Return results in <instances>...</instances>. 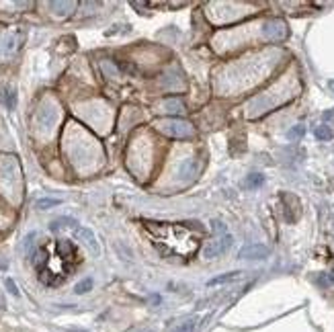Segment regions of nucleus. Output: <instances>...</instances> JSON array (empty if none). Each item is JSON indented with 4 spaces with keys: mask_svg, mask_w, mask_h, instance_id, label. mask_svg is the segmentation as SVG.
<instances>
[{
    "mask_svg": "<svg viewBox=\"0 0 334 332\" xmlns=\"http://www.w3.org/2000/svg\"><path fill=\"white\" fill-rule=\"evenodd\" d=\"M148 230L152 234H156V244H162L170 240V248H168L166 254L174 256H189L197 250L199 246V240L197 236H193L184 226H154V224H148Z\"/></svg>",
    "mask_w": 334,
    "mask_h": 332,
    "instance_id": "obj_1",
    "label": "nucleus"
},
{
    "mask_svg": "<svg viewBox=\"0 0 334 332\" xmlns=\"http://www.w3.org/2000/svg\"><path fill=\"white\" fill-rule=\"evenodd\" d=\"M156 130L166 134L170 138H176V140H184V138H191L195 134L193 125L182 121V119H176V117H168V119H160L156 123Z\"/></svg>",
    "mask_w": 334,
    "mask_h": 332,
    "instance_id": "obj_2",
    "label": "nucleus"
},
{
    "mask_svg": "<svg viewBox=\"0 0 334 332\" xmlns=\"http://www.w3.org/2000/svg\"><path fill=\"white\" fill-rule=\"evenodd\" d=\"M234 244V238L230 234H224V236H217L215 240L207 242L205 248H203V256L205 259H215V256H221L224 252L230 250V246Z\"/></svg>",
    "mask_w": 334,
    "mask_h": 332,
    "instance_id": "obj_3",
    "label": "nucleus"
},
{
    "mask_svg": "<svg viewBox=\"0 0 334 332\" xmlns=\"http://www.w3.org/2000/svg\"><path fill=\"white\" fill-rule=\"evenodd\" d=\"M55 119H58V109L49 101H45L37 111V125L47 132V130H51L55 125Z\"/></svg>",
    "mask_w": 334,
    "mask_h": 332,
    "instance_id": "obj_4",
    "label": "nucleus"
},
{
    "mask_svg": "<svg viewBox=\"0 0 334 332\" xmlns=\"http://www.w3.org/2000/svg\"><path fill=\"white\" fill-rule=\"evenodd\" d=\"M74 234H76V238H78V240H80V242H82V244H84V246H86V248H88V250H90L95 256H99V254H101V246H99L97 236H95V232H92V230H88V228H82V226H80V228H78Z\"/></svg>",
    "mask_w": 334,
    "mask_h": 332,
    "instance_id": "obj_5",
    "label": "nucleus"
},
{
    "mask_svg": "<svg viewBox=\"0 0 334 332\" xmlns=\"http://www.w3.org/2000/svg\"><path fill=\"white\" fill-rule=\"evenodd\" d=\"M238 256L244 259V261H256V259L263 261V259L269 256V248L263 246V244H250V246H244Z\"/></svg>",
    "mask_w": 334,
    "mask_h": 332,
    "instance_id": "obj_6",
    "label": "nucleus"
},
{
    "mask_svg": "<svg viewBox=\"0 0 334 332\" xmlns=\"http://www.w3.org/2000/svg\"><path fill=\"white\" fill-rule=\"evenodd\" d=\"M80 228V224L74 219V217H68V215H62V217H55L51 224H49V230L51 232H64V230H70V232H76Z\"/></svg>",
    "mask_w": 334,
    "mask_h": 332,
    "instance_id": "obj_7",
    "label": "nucleus"
},
{
    "mask_svg": "<svg viewBox=\"0 0 334 332\" xmlns=\"http://www.w3.org/2000/svg\"><path fill=\"white\" fill-rule=\"evenodd\" d=\"M0 101H2V105H4L8 111H12V109L16 107V90H14V86H10V84L2 86Z\"/></svg>",
    "mask_w": 334,
    "mask_h": 332,
    "instance_id": "obj_8",
    "label": "nucleus"
},
{
    "mask_svg": "<svg viewBox=\"0 0 334 332\" xmlns=\"http://www.w3.org/2000/svg\"><path fill=\"white\" fill-rule=\"evenodd\" d=\"M164 109L170 115H180V113H184V103L180 99H166L164 101Z\"/></svg>",
    "mask_w": 334,
    "mask_h": 332,
    "instance_id": "obj_9",
    "label": "nucleus"
},
{
    "mask_svg": "<svg viewBox=\"0 0 334 332\" xmlns=\"http://www.w3.org/2000/svg\"><path fill=\"white\" fill-rule=\"evenodd\" d=\"M238 277H242V273H240V271H232V273H226V275H219V277L211 279L207 285L213 287V285H219V283H230V281H236Z\"/></svg>",
    "mask_w": 334,
    "mask_h": 332,
    "instance_id": "obj_10",
    "label": "nucleus"
},
{
    "mask_svg": "<svg viewBox=\"0 0 334 332\" xmlns=\"http://www.w3.org/2000/svg\"><path fill=\"white\" fill-rule=\"evenodd\" d=\"M60 203H62V199H51V197H43V199H37L35 207H37V209H51V207H55V205H60Z\"/></svg>",
    "mask_w": 334,
    "mask_h": 332,
    "instance_id": "obj_11",
    "label": "nucleus"
},
{
    "mask_svg": "<svg viewBox=\"0 0 334 332\" xmlns=\"http://www.w3.org/2000/svg\"><path fill=\"white\" fill-rule=\"evenodd\" d=\"M35 238H37V232H29L23 240V252L25 254H33V246H35Z\"/></svg>",
    "mask_w": 334,
    "mask_h": 332,
    "instance_id": "obj_12",
    "label": "nucleus"
},
{
    "mask_svg": "<svg viewBox=\"0 0 334 332\" xmlns=\"http://www.w3.org/2000/svg\"><path fill=\"white\" fill-rule=\"evenodd\" d=\"M263 182H265V176L258 174V172H252V174L246 176V187H248V189H256V187H261Z\"/></svg>",
    "mask_w": 334,
    "mask_h": 332,
    "instance_id": "obj_13",
    "label": "nucleus"
},
{
    "mask_svg": "<svg viewBox=\"0 0 334 332\" xmlns=\"http://www.w3.org/2000/svg\"><path fill=\"white\" fill-rule=\"evenodd\" d=\"M316 138L318 140H322V142H328V140H332V130L328 127V125H320V127H316Z\"/></svg>",
    "mask_w": 334,
    "mask_h": 332,
    "instance_id": "obj_14",
    "label": "nucleus"
},
{
    "mask_svg": "<svg viewBox=\"0 0 334 332\" xmlns=\"http://www.w3.org/2000/svg\"><path fill=\"white\" fill-rule=\"evenodd\" d=\"M90 289H92V279H90V277H86V279H82L80 283H76L74 293L82 296V293H86V291H90Z\"/></svg>",
    "mask_w": 334,
    "mask_h": 332,
    "instance_id": "obj_15",
    "label": "nucleus"
},
{
    "mask_svg": "<svg viewBox=\"0 0 334 332\" xmlns=\"http://www.w3.org/2000/svg\"><path fill=\"white\" fill-rule=\"evenodd\" d=\"M49 6H51V8H53V12H58V14H68V10H66V8H74L76 4H74V2H51Z\"/></svg>",
    "mask_w": 334,
    "mask_h": 332,
    "instance_id": "obj_16",
    "label": "nucleus"
},
{
    "mask_svg": "<svg viewBox=\"0 0 334 332\" xmlns=\"http://www.w3.org/2000/svg\"><path fill=\"white\" fill-rule=\"evenodd\" d=\"M2 41H4V45H2V51H4V53L12 51V49L16 47V43H14V41H16V37H14V35H6Z\"/></svg>",
    "mask_w": 334,
    "mask_h": 332,
    "instance_id": "obj_17",
    "label": "nucleus"
},
{
    "mask_svg": "<svg viewBox=\"0 0 334 332\" xmlns=\"http://www.w3.org/2000/svg\"><path fill=\"white\" fill-rule=\"evenodd\" d=\"M316 283H318V285H322V287L332 285V283H334V273H322V275L316 279Z\"/></svg>",
    "mask_w": 334,
    "mask_h": 332,
    "instance_id": "obj_18",
    "label": "nucleus"
},
{
    "mask_svg": "<svg viewBox=\"0 0 334 332\" xmlns=\"http://www.w3.org/2000/svg\"><path fill=\"white\" fill-rule=\"evenodd\" d=\"M304 134H306V125H295L293 130H289L287 138H289V140H300Z\"/></svg>",
    "mask_w": 334,
    "mask_h": 332,
    "instance_id": "obj_19",
    "label": "nucleus"
},
{
    "mask_svg": "<svg viewBox=\"0 0 334 332\" xmlns=\"http://www.w3.org/2000/svg\"><path fill=\"white\" fill-rule=\"evenodd\" d=\"M211 230H213L215 234H219V236L228 234V226H226L224 222H219V219H213V222H211Z\"/></svg>",
    "mask_w": 334,
    "mask_h": 332,
    "instance_id": "obj_20",
    "label": "nucleus"
},
{
    "mask_svg": "<svg viewBox=\"0 0 334 332\" xmlns=\"http://www.w3.org/2000/svg\"><path fill=\"white\" fill-rule=\"evenodd\" d=\"M101 66H103V72H107L109 76H113V78L119 76V70L115 68V64H111V62H103Z\"/></svg>",
    "mask_w": 334,
    "mask_h": 332,
    "instance_id": "obj_21",
    "label": "nucleus"
},
{
    "mask_svg": "<svg viewBox=\"0 0 334 332\" xmlns=\"http://www.w3.org/2000/svg\"><path fill=\"white\" fill-rule=\"evenodd\" d=\"M4 287L8 289V293H12L14 298H18V289H16V285H14V281H12L10 277H6V279H4Z\"/></svg>",
    "mask_w": 334,
    "mask_h": 332,
    "instance_id": "obj_22",
    "label": "nucleus"
},
{
    "mask_svg": "<svg viewBox=\"0 0 334 332\" xmlns=\"http://www.w3.org/2000/svg\"><path fill=\"white\" fill-rule=\"evenodd\" d=\"M180 174H182V176H187V178L195 174V166L191 164V160H187V162L182 164V168H180Z\"/></svg>",
    "mask_w": 334,
    "mask_h": 332,
    "instance_id": "obj_23",
    "label": "nucleus"
},
{
    "mask_svg": "<svg viewBox=\"0 0 334 332\" xmlns=\"http://www.w3.org/2000/svg\"><path fill=\"white\" fill-rule=\"evenodd\" d=\"M176 332H195V322L193 320H189V322H184L182 326H178Z\"/></svg>",
    "mask_w": 334,
    "mask_h": 332,
    "instance_id": "obj_24",
    "label": "nucleus"
},
{
    "mask_svg": "<svg viewBox=\"0 0 334 332\" xmlns=\"http://www.w3.org/2000/svg\"><path fill=\"white\" fill-rule=\"evenodd\" d=\"M322 119H324V121H328V123H334V109H328V111H324Z\"/></svg>",
    "mask_w": 334,
    "mask_h": 332,
    "instance_id": "obj_25",
    "label": "nucleus"
},
{
    "mask_svg": "<svg viewBox=\"0 0 334 332\" xmlns=\"http://www.w3.org/2000/svg\"><path fill=\"white\" fill-rule=\"evenodd\" d=\"M328 86H330V90L334 93V80H330V82H328Z\"/></svg>",
    "mask_w": 334,
    "mask_h": 332,
    "instance_id": "obj_26",
    "label": "nucleus"
},
{
    "mask_svg": "<svg viewBox=\"0 0 334 332\" xmlns=\"http://www.w3.org/2000/svg\"><path fill=\"white\" fill-rule=\"evenodd\" d=\"M70 332H84V330H70Z\"/></svg>",
    "mask_w": 334,
    "mask_h": 332,
    "instance_id": "obj_27",
    "label": "nucleus"
},
{
    "mask_svg": "<svg viewBox=\"0 0 334 332\" xmlns=\"http://www.w3.org/2000/svg\"><path fill=\"white\" fill-rule=\"evenodd\" d=\"M146 332H152V330H146Z\"/></svg>",
    "mask_w": 334,
    "mask_h": 332,
    "instance_id": "obj_28",
    "label": "nucleus"
}]
</instances>
